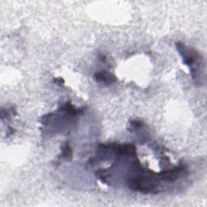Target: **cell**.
<instances>
[{
  "instance_id": "obj_1",
  "label": "cell",
  "mask_w": 207,
  "mask_h": 207,
  "mask_svg": "<svg viewBox=\"0 0 207 207\" xmlns=\"http://www.w3.org/2000/svg\"><path fill=\"white\" fill-rule=\"evenodd\" d=\"M130 186L132 190L142 193H157V185L151 179L147 177H138L133 178L130 180Z\"/></svg>"
},
{
  "instance_id": "obj_2",
  "label": "cell",
  "mask_w": 207,
  "mask_h": 207,
  "mask_svg": "<svg viewBox=\"0 0 207 207\" xmlns=\"http://www.w3.org/2000/svg\"><path fill=\"white\" fill-rule=\"evenodd\" d=\"M181 170L182 167H178V168H175L173 169L165 170L164 172H162L160 175L163 180L172 182L177 179L179 173L180 172Z\"/></svg>"
},
{
  "instance_id": "obj_3",
  "label": "cell",
  "mask_w": 207,
  "mask_h": 207,
  "mask_svg": "<svg viewBox=\"0 0 207 207\" xmlns=\"http://www.w3.org/2000/svg\"><path fill=\"white\" fill-rule=\"evenodd\" d=\"M96 80L98 82H102V83H112L116 80V77L114 75H109L106 71H101V72H97L94 75Z\"/></svg>"
},
{
  "instance_id": "obj_4",
  "label": "cell",
  "mask_w": 207,
  "mask_h": 207,
  "mask_svg": "<svg viewBox=\"0 0 207 207\" xmlns=\"http://www.w3.org/2000/svg\"><path fill=\"white\" fill-rule=\"evenodd\" d=\"M62 111H64L66 112H68L70 114H73V115H76L77 113H79V111L78 109H76L75 107L73 106L72 105L69 104V103H67L63 106L61 108Z\"/></svg>"
},
{
  "instance_id": "obj_5",
  "label": "cell",
  "mask_w": 207,
  "mask_h": 207,
  "mask_svg": "<svg viewBox=\"0 0 207 207\" xmlns=\"http://www.w3.org/2000/svg\"><path fill=\"white\" fill-rule=\"evenodd\" d=\"M62 155L63 156L65 159L71 158V156H72V150H71V147L68 144H66L65 147L62 149Z\"/></svg>"
},
{
  "instance_id": "obj_6",
  "label": "cell",
  "mask_w": 207,
  "mask_h": 207,
  "mask_svg": "<svg viewBox=\"0 0 207 207\" xmlns=\"http://www.w3.org/2000/svg\"><path fill=\"white\" fill-rule=\"evenodd\" d=\"M131 125H132L134 128H139V127L142 126V122H141V121H132Z\"/></svg>"
},
{
  "instance_id": "obj_7",
  "label": "cell",
  "mask_w": 207,
  "mask_h": 207,
  "mask_svg": "<svg viewBox=\"0 0 207 207\" xmlns=\"http://www.w3.org/2000/svg\"><path fill=\"white\" fill-rule=\"evenodd\" d=\"M53 82L57 83V84H59V85H62L64 83V80L62 79V78H56V79L53 80Z\"/></svg>"
},
{
  "instance_id": "obj_8",
  "label": "cell",
  "mask_w": 207,
  "mask_h": 207,
  "mask_svg": "<svg viewBox=\"0 0 207 207\" xmlns=\"http://www.w3.org/2000/svg\"><path fill=\"white\" fill-rule=\"evenodd\" d=\"M99 59L101 60V62H104L106 61V57H105V55H103V54H101V55L99 56Z\"/></svg>"
}]
</instances>
